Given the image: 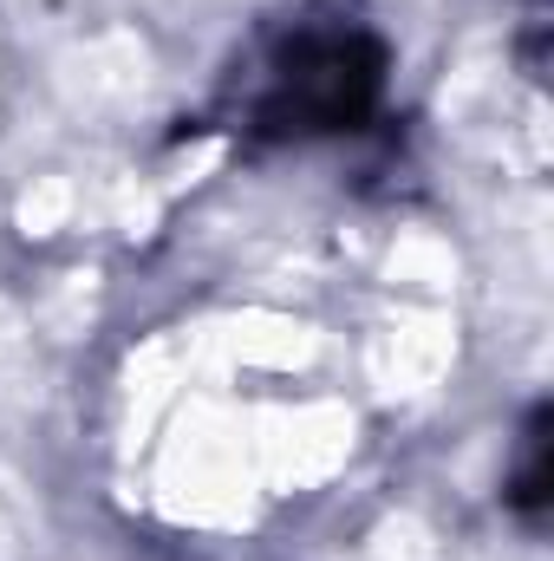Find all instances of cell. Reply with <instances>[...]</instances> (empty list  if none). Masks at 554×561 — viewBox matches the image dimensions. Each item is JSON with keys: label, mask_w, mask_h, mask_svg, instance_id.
<instances>
[{"label": "cell", "mask_w": 554, "mask_h": 561, "mask_svg": "<svg viewBox=\"0 0 554 561\" xmlns=\"http://www.w3.org/2000/svg\"><path fill=\"white\" fill-rule=\"evenodd\" d=\"M392 46L346 0H313L249 53L216 118L255 144H320L366 131L385 105Z\"/></svg>", "instance_id": "cell-1"}, {"label": "cell", "mask_w": 554, "mask_h": 561, "mask_svg": "<svg viewBox=\"0 0 554 561\" xmlns=\"http://www.w3.org/2000/svg\"><path fill=\"white\" fill-rule=\"evenodd\" d=\"M549 412H535L529 419V431H522V457H516V470H509V510L516 516H529V523H542V510H549Z\"/></svg>", "instance_id": "cell-2"}]
</instances>
